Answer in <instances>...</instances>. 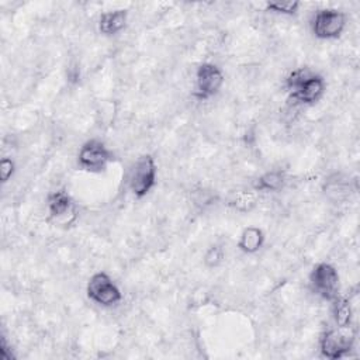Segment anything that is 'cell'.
I'll return each mask as SVG.
<instances>
[{
    "instance_id": "obj_12",
    "label": "cell",
    "mask_w": 360,
    "mask_h": 360,
    "mask_svg": "<svg viewBox=\"0 0 360 360\" xmlns=\"http://www.w3.org/2000/svg\"><path fill=\"white\" fill-rule=\"evenodd\" d=\"M285 183V177L284 173L280 170H270L263 173L260 177H257L256 183H255V190L256 191H264V193H270V191H278Z\"/></svg>"
},
{
    "instance_id": "obj_3",
    "label": "cell",
    "mask_w": 360,
    "mask_h": 360,
    "mask_svg": "<svg viewBox=\"0 0 360 360\" xmlns=\"http://www.w3.org/2000/svg\"><path fill=\"white\" fill-rule=\"evenodd\" d=\"M86 294L90 301L104 308L114 307L122 300L120 287L105 271H97L89 278L86 284Z\"/></svg>"
},
{
    "instance_id": "obj_9",
    "label": "cell",
    "mask_w": 360,
    "mask_h": 360,
    "mask_svg": "<svg viewBox=\"0 0 360 360\" xmlns=\"http://www.w3.org/2000/svg\"><path fill=\"white\" fill-rule=\"evenodd\" d=\"M46 208L49 217L58 222H66L69 215H75V202L70 194L63 190H55L46 197Z\"/></svg>"
},
{
    "instance_id": "obj_13",
    "label": "cell",
    "mask_w": 360,
    "mask_h": 360,
    "mask_svg": "<svg viewBox=\"0 0 360 360\" xmlns=\"http://www.w3.org/2000/svg\"><path fill=\"white\" fill-rule=\"evenodd\" d=\"M333 319L336 326H350L352 325V305L346 297L338 295L333 301Z\"/></svg>"
},
{
    "instance_id": "obj_1",
    "label": "cell",
    "mask_w": 360,
    "mask_h": 360,
    "mask_svg": "<svg viewBox=\"0 0 360 360\" xmlns=\"http://www.w3.org/2000/svg\"><path fill=\"white\" fill-rule=\"evenodd\" d=\"M285 87L291 100L298 104L312 105L323 97L326 82L319 73L308 68H298L287 76Z\"/></svg>"
},
{
    "instance_id": "obj_14",
    "label": "cell",
    "mask_w": 360,
    "mask_h": 360,
    "mask_svg": "<svg viewBox=\"0 0 360 360\" xmlns=\"http://www.w3.org/2000/svg\"><path fill=\"white\" fill-rule=\"evenodd\" d=\"M257 204V191H236L231 198V205L240 212L250 211Z\"/></svg>"
},
{
    "instance_id": "obj_6",
    "label": "cell",
    "mask_w": 360,
    "mask_h": 360,
    "mask_svg": "<svg viewBox=\"0 0 360 360\" xmlns=\"http://www.w3.org/2000/svg\"><path fill=\"white\" fill-rule=\"evenodd\" d=\"M346 28V14L338 8L316 10L311 20V31L318 39H336Z\"/></svg>"
},
{
    "instance_id": "obj_10",
    "label": "cell",
    "mask_w": 360,
    "mask_h": 360,
    "mask_svg": "<svg viewBox=\"0 0 360 360\" xmlns=\"http://www.w3.org/2000/svg\"><path fill=\"white\" fill-rule=\"evenodd\" d=\"M127 21H128V11L124 8L105 11L98 18V31L105 37L117 35L125 28Z\"/></svg>"
},
{
    "instance_id": "obj_2",
    "label": "cell",
    "mask_w": 360,
    "mask_h": 360,
    "mask_svg": "<svg viewBox=\"0 0 360 360\" xmlns=\"http://www.w3.org/2000/svg\"><path fill=\"white\" fill-rule=\"evenodd\" d=\"M356 332L353 326H335L322 333L319 352L325 359L338 360L350 353L354 346Z\"/></svg>"
},
{
    "instance_id": "obj_11",
    "label": "cell",
    "mask_w": 360,
    "mask_h": 360,
    "mask_svg": "<svg viewBox=\"0 0 360 360\" xmlns=\"http://www.w3.org/2000/svg\"><path fill=\"white\" fill-rule=\"evenodd\" d=\"M264 243V233L259 226H246L240 235H239V240H238V248L248 255L256 253L262 249Z\"/></svg>"
},
{
    "instance_id": "obj_8",
    "label": "cell",
    "mask_w": 360,
    "mask_h": 360,
    "mask_svg": "<svg viewBox=\"0 0 360 360\" xmlns=\"http://www.w3.org/2000/svg\"><path fill=\"white\" fill-rule=\"evenodd\" d=\"M225 82L224 72L219 66L211 62L201 63L195 70V86L194 96L198 100L212 98L219 93Z\"/></svg>"
},
{
    "instance_id": "obj_16",
    "label": "cell",
    "mask_w": 360,
    "mask_h": 360,
    "mask_svg": "<svg viewBox=\"0 0 360 360\" xmlns=\"http://www.w3.org/2000/svg\"><path fill=\"white\" fill-rule=\"evenodd\" d=\"M224 259V250L221 246H211L204 255V263L207 267H217Z\"/></svg>"
},
{
    "instance_id": "obj_7",
    "label": "cell",
    "mask_w": 360,
    "mask_h": 360,
    "mask_svg": "<svg viewBox=\"0 0 360 360\" xmlns=\"http://www.w3.org/2000/svg\"><path fill=\"white\" fill-rule=\"evenodd\" d=\"M114 156L108 146L98 139L86 141L77 153V165L90 173L104 172L112 162Z\"/></svg>"
},
{
    "instance_id": "obj_15",
    "label": "cell",
    "mask_w": 360,
    "mask_h": 360,
    "mask_svg": "<svg viewBox=\"0 0 360 360\" xmlns=\"http://www.w3.org/2000/svg\"><path fill=\"white\" fill-rule=\"evenodd\" d=\"M300 8V1H269L266 3V10L276 13V14H283V15H292L298 11Z\"/></svg>"
},
{
    "instance_id": "obj_17",
    "label": "cell",
    "mask_w": 360,
    "mask_h": 360,
    "mask_svg": "<svg viewBox=\"0 0 360 360\" xmlns=\"http://www.w3.org/2000/svg\"><path fill=\"white\" fill-rule=\"evenodd\" d=\"M15 172V163L11 158H1L0 160V179L1 183H7Z\"/></svg>"
},
{
    "instance_id": "obj_4",
    "label": "cell",
    "mask_w": 360,
    "mask_h": 360,
    "mask_svg": "<svg viewBox=\"0 0 360 360\" xmlns=\"http://www.w3.org/2000/svg\"><path fill=\"white\" fill-rule=\"evenodd\" d=\"M158 166L152 155H142L136 159L129 173L128 186L136 198H142L150 193L156 184Z\"/></svg>"
},
{
    "instance_id": "obj_5",
    "label": "cell",
    "mask_w": 360,
    "mask_h": 360,
    "mask_svg": "<svg viewBox=\"0 0 360 360\" xmlns=\"http://www.w3.org/2000/svg\"><path fill=\"white\" fill-rule=\"evenodd\" d=\"M309 287L315 295L325 301H333L339 295V273L328 262L315 264L309 273Z\"/></svg>"
}]
</instances>
